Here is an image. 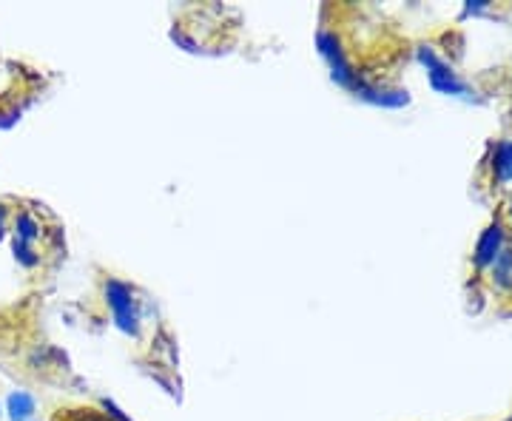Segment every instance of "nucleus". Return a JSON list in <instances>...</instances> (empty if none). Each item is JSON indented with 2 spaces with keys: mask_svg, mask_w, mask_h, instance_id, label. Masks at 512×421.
<instances>
[{
  "mask_svg": "<svg viewBox=\"0 0 512 421\" xmlns=\"http://www.w3.org/2000/svg\"><path fill=\"white\" fill-rule=\"evenodd\" d=\"M106 305H109L111 319H114V325L123 330L126 336H140V311H137V299H134V291L128 288L126 282H120V279H109L106 282Z\"/></svg>",
  "mask_w": 512,
  "mask_h": 421,
  "instance_id": "obj_1",
  "label": "nucleus"
},
{
  "mask_svg": "<svg viewBox=\"0 0 512 421\" xmlns=\"http://www.w3.org/2000/svg\"><path fill=\"white\" fill-rule=\"evenodd\" d=\"M316 46H319V55L328 60L333 80H336L339 86H345V89H353V86H356V80H359V74L353 72L348 55H345V49H342V40H339V35H336V32H330V29H322V32L316 35Z\"/></svg>",
  "mask_w": 512,
  "mask_h": 421,
  "instance_id": "obj_2",
  "label": "nucleus"
},
{
  "mask_svg": "<svg viewBox=\"0 0 512 421\" xmlns=\"http://www.w3.org/2000/svg\"><path fill=\"white\" fill-rule=\"evenodd\" d=\"M421 63L427 66V72H430V86L441 94H464L467 92V83L458 77L444 60L433 55V49H419Z\"/></svg>",
  "mask_w": 512,
  "mask_h": 421,
  "instance_id": "obj_3",
  "label": "nucleus"
},
{
  "mask_svg": "<svg viewBox=\"0 0 512 421\" xmlns=\"http://www.w3.org/2000/svg\"><path fill=\"white\" fill-rule=\"evenodd\" d=\"M504 242H507V234H504V222H498V220L490 222V225H487V231L478 237L476 254H473L478 268H493L495 259L501 257V251L507 248Z\"/></svg>",
  "mask_w": 512,
  "mask_h": 421,
  "instance_id": "obj_4",
  "label": "nucleus"
},
{
  "mask_svg": "<svg viewBox=\"0 0 512 421\" xmlns=\"http://www.w3.org/2000/svg\"><path fill=\"white\" fill-rule=\"evenodd\" d=\"M12 234H15V245H20V248H35V242L43 234V225L35 220V214L18 211V217L12 222Z\"/></svg>",
  "mask_w": 512,
  "mask_h": 421,
  "instance_id": "obj_5",
  "label": "nucleus"
},
{
  "mask_svg": "<svg viewBox=\"0 0 512 421\" xmlns=\"http://www.w3.org/2000/svg\"><path fill=\"white\" fill-rule=\"evenodd\" d=\"M35 396L32 393H26V390H15V393H9V399H6V413H9V419L12 421H35Z\"/></svg>",
  "mask_w": 512,
  "mask_h": 421,
  "instance_id": "obj_6",
  "label": "nucleus"
},
{
  "mask_svg": "<svg viewBox=\"0 0 512 421\" xmlns=\"http://www.w3.org/2000/svg\"><path fill=\"white\" fill-rule=\"evenodd\" d=\"M493 168L495 177L501 183H510L512 180V140H504L495 146V157H493Z\"/></svg>",
  "mask_w": 512,
  "mask_h": 421,
  "instance_id": "obj_7",
  "label": "nucleus"
},
{
  "mask_svg": "<svg viewBox=\"0 0 512 421\" xmlns=\"http://www.w3.org/2000/svg\"><path fill=\"white\" fill-rule=\"evenodd\" d=\"M493 282L498 288H512V251L504 248L501 257L493 262Z\"/></svg>",
  "mask_w": 512,
  "mask_h": 421,
  "instance_id": "obj_8",
  "label": "nucleus"
},
{
  "mask_svg": "<svg viewBox=\"0 0 512 421\" xmlns=\"http://www.w3.org/2000/svg\"><path fill=\"white\" fill-rule=\"evenodd\" d=\"M6 234V211H3V205H0V239Z\"/></svg>",
  "mask_w": 512,
  "mask_h": 421,
  "instance_id": "obj_9",
  "label": "nucleus"
},
{
  "mask_svg": "<svg viewBox=\"0 0 512 421\" xmlns=\"http://www.w3.org/2000/svg\"><path fill=\"white\" fill-rule=\"evenodd\" d=\"M510 217H512V202H510Z\"/></svg>",
  "mask_w": 512,
  "mask_h": 421,
  "instance_id": "obj_10",
  "label": "nucleus"
}]
</instances>
